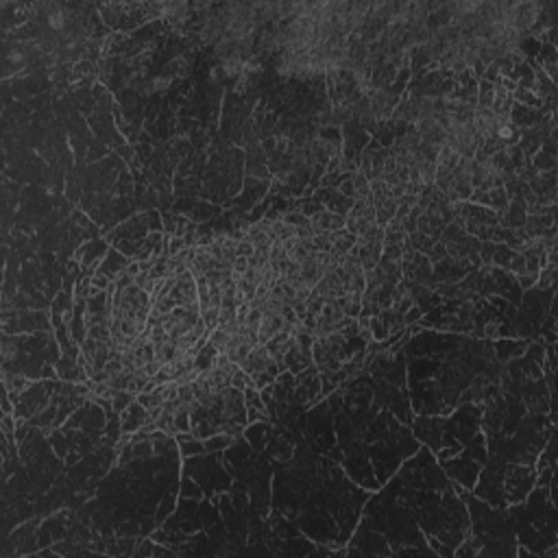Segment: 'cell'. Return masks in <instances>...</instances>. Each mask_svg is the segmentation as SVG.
I'll list each match as a JSON object with an SVG mask.
<instances>
[{
  "label": "cell",
  "instance_id": "1",
  "mask_svg": "<svg viewBox=\"0 0 558 558\" xmlns=\"http://www.w3.org/2000/svg\"><path fill=\"white\" fill-rule=\"evenodd\" d=\"M240 369L245 373H248L253 377V375H260V373H277L279 364L275 362V360L271 358V353H268V349L264 347V344H257V347H253L251 351H248V356L240 362Z\"/></svg>",
  "mask_w": 558,
  "mask_h": 558
},
{
  "label": "cell",
  "instance_id": "2",
  "mask_svg": "<svg viewBox=\"0 0 558 558\" xmlns=\"http://www.w3.org/2000/svg\"><path fill=\"white\" fill-rule=\"evenodd\" d=\"M308 218H310V229H312L314 236L336 231V229H344V214H338V212L318 210Z\"/></svg>",
  "mask_w": 558,
  "mask_h": 558
},
{
  "label": "cell",
  "instance_id": "3",
  "mask_svg": "<svg viewBox=\"0 0 558 558\" xmlns=\"http://www.w3.org/2000/svg\"><path fill=\"white\" fill-rule=\"evenodd\" d=\"M397 216V201L395 199H386L382 203H375V222L377 225H386L393 218Z\"/></svg>",
  "mask_w": 558,
  "mask_h": 558
},
{
  "label": "cell",
  "instance_id": "4",
  "mask_svg": "<svg viewBox=\"0 0 558 558\" xmlns=\"http://www.w3.org/2000/svg\"><path fill=\"white\" fill-rule=\"evenodd\" d=\"M271 233H273L275 240L286 242V240H290V238H297V227H292L290 222H286L283 218H277V220H273V225H271Z\"/></svg>",
  "mask_w": 558,
  "mask_h": 558
},
{
  "label": "cell",
  "instance_id": "5",
  "mask_svg": "<svg viewBox=\"0 0 558 558\" xmlns=\"http://www.w3.org/2000/svg\"><path fill=\"white\" fill-rule=\"evenodd\" d=\"M218 318H220V308L218 306H203L201 308V321L205 323L207 332L218 327Z\"/></svg>",
  "mask_w": 558,
  "mask_h": 558
},
{
  "label": "cell",
  "instance_id": "6",
  "mask_svg": "<svg viewBox=\"0 0 558 558\" xmlns=\"http://www.w3.org/2000/svg\"><path fill=\"white\" fill-rule=\"evenodd\" d=\"M371 199H373V205L390 199V187L382 179H371Z\"/></svg>",
  "mask_w": 558,
  "mask_h": 558
},
{
  "label": "cell",
  "instance_id": "7",
  "mask_svg": "<svg viewBox=\"0 0 558 558\" xmlns=\"http://www.w3.org/2000/svg\"><path fill=\"white\" fill-rule=\"evenodd\" d=\"M493 92H495V83L482 79L480 81V90H478V105L491 107V103H493Z\"/></svg>",
  "mask_w": 558,
  "mask_h": 558
},
{
  "label": "cell",
  "instance_id": "8",
  "mask_svg": "<svg viewBox=\"0 0 558 558\" xmlns=\"http://www.w3.org/2000/svg\"><path fill=\"white\" fill-rule=\"evenodd\" d=\"M231 386L236 390H240V393H245L247 388H253V377L248 373L242 371V369H238V371L233 373V377H231Z\"/></svg>",
  "mask_w": 558,
  "mask_h": 558
},
{
  "label": "cell",
  "instance_id": "9",
  "mask_svg": "<svg viewBox=\"0 0 558 558\" xmlns=\"http://www.w3.org/2000/svg\"><path fill=\"white\" fill-rule=\"evenodd\" d=\"M253 349V344H248V342H242V344H238V347H233V349H227V351H222V353H227V358L231 360V362H236V364H240L242 360H245L247 356H248V351Z\"/></svg>",
  "mask_w": 558,
  "mask_h": 558
},
{
  "label": "cell",
  "instance_id": "10",
  "mask_svg": "<svg viewBox=\"0 0 558 558\" xmlns=\"http://www.w3.org/2000/svg\"><path fill=\"white\" fill-rule=\"evenodd\" d=\"M135 399V393H131V390H116V395L111 397V402H114V410H123L129 405V402H133Z\"/></svg>",
  "mask_w": 558,
  "mask_h": 558
},
{
  "label": "cell",
  "instance_id": "11",
  "mask_svg": "<svg viewBox=\"0 0 558 558\" xmlns=\"http://www.w3.org/2000/svg\"><path fill=\"white\" fill-rule=\"evenodd\" d=\"M253 253H255V245L251 240L242 238V240L236 242V257H251Z\"/></svg>",
  "mask_w": 558,
  "mask_h": 558
},
{
  "label": "cell",
  "instance_id": "12",
  "mask_svg": "<svg viewBox=\"0 0 558 558\" xmlns=\"http://www.w3.org/2000/svg\"><path fill=\"white\" fill-rule=\"evenodd\" d=\"M281 218L286 222H290L292 227H301V225H308V222H310V218L303 214V212H288V214H283Z\"/></svg>",
  "mask_w": 558,
  "mask_h": 558
},
{
  "label": "cell",
  "instance_id": "13",
  "mask_svg": "<svg viewBox=\"0 0 558 558\" xmlns=\"http://www.w3.org/2000/svg\"><path fill=\"white\" fill-rule=\"evenodd\" d=\"M170 68H172V74H177V77H186L187 70H190V62H187L186 57H177L175 62L170 63Z\"/></svg>",
  "mask_w": 558,
  "mask_h": 558
},
{
  "label": "cell",
  "instance_id": "14",
  "mask_svg": "<svg viewBox=\"0 0 558 558\" xmlns=\"http://www.w3.org/2000/svg\"><path fill=\"white\" fill-rule=\"evenodd\" d=\"M120 371H123V362H120L118 358H114V360H107V364L103 367V373H105V377H114V375H118Z\"/></svg>",
  "mask_w": 558,
  "mask_h": 558
},
{
  "label": "cell",
  "instance_id": "15",
  "mask_svg": "<svg viewBox=\"0 0 558 558\" xmlns=\"http://www.w3.org/2000/svg\"><path fill=\"white\" fill-rule=\"evenodd\" d=\"M536 277H539V273H521L519 275V283L524 288H530V286H536Z\"/></svg>",
  "mask_w": 558,
  "mask_h": 558
},
{
  "label": "cell",
  "instance_id": "16",
  "mask_svg": "<svg viewBox=\"0 0 558 558\" xmlns=\"http://www.w3.org/2000/svg\"><path fill=\"white\" fill-rule=\"evenodd\" d=\"M248 271V257H236L233 260V273L236 275H245Z\"/></svg>",
  "mask_w": 558,
  "mask_h": 558
},
{
  "label": "cell",
  "instance_id": "17",
  "mask_svg": "<svg viewBox=\"0 0 558 558\" xmlns=\"http://www.w3.org/2000/svg\"><path fill=\"white\" fill-rule=\"evenodd\" d=\"M512 271H515L517 275H521V273H526V257L521 255V253H519V255L515 257V260H512Z\"/></svg>",
  "mask_w": 558,
  "mask_h": 558
},
{
  "label": "cell",
  "instance_id": "18",
  "mask_svg": "<svg viewBox=\"0 0 558 558\" xmlns=\"http://www.w3.org/2000/svg\"><path fill=\"white\" fill-rule=\"evenodd\" d=\"M430 257L436 262V260H440V257H445L447 255V248H445V245H438V247H432V251L428 253Z\"/></svg>",
  "mask_w": 558,
  "mask_h": 558
},
{
  "label": "cell",
  "instance_id": "19",
  "mask_svg": "<svg viewBox=\"0 0 558 558\" xmlns=\"http://www.w3.org/2000/svg\"><path fill=\"white\" fill-rule=\"evenodd\" d=\"M403 194H405V184H397V186H393V187H390V199L399 201V199H402Z\"/></svg>",
  "mask_w": 558,
  "mask_h": 558
},
{
  "label": "cell",
  "instance_id": "20",
  "mask_svg": "<svg viewBox=\"0 0 558 558\" xmlns=\"http://www.w3.org/2000/svg\"><path fill=\"white\" fill-rule=\"evenodd\" d=\"M2 425H4V432H7V436L11 438V434H13V421H11V417H9V414H4V417H2Z\"/></svg>",
  "mask_w": 558,
  "mask_h": 558
},
{
  "label": "cell",
  "instance_id": "21",
  "mask_svg": "<svg viewBox=\"0 0 558 558\" xmlns=\"http://www.w3.org/2000/svg\"><path fill=\"white\" fill-rule=\"evenodd\" d=\"M341 190H342V194L351 196V199H353V194H356V190H353V184H351V181H344V184L341 186Z\"/></svg>",
  "mask_w": 558,
  "mask_h": 558
},
{
  "label": "cell",
  "instance_id": "22",
  "mask_svg": "<svg viewBox=\"0 0 558 558\" xmlns=\"http://www.w3.org/2000/svg\"><path fill=\"white\" fill-rule=\"evenodd\" d=\"M2 347H4V349H2V356H4V360H9V358L13 356V347H11V344H9V341H4V344H2Z\"/></svg>",
  "mask_w": 558,
  "mask_h": 558
},
{
  "label": "cell",
  "instance_id": "23",
  "mask_svg": "<svg viewBox=\"0 0 558 558\" xmlns=\"http://www.w3.org/2000/svg\"><path fill=\"white\" fill-rule=\"evenodd\" d=\"M203 447L201 445H184V451L186 454H192V451H201Z\"/></svg>",
  "mask_w": 558,
  "mask_h": 558
}]
</instances>
